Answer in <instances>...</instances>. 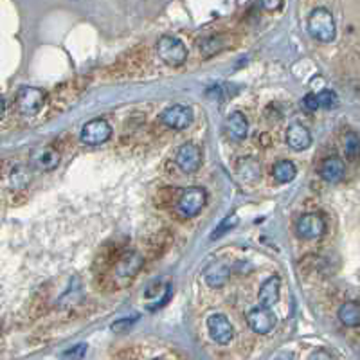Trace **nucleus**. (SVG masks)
<instances>
[{"instance_id":"obj_1","label":"nucleus","mask_w":360,"mask_h":360,"mask_svg":"<svg viewBox=\"0 0 360 360\" xmlns=\"http://www.w3.org/2000/svg\"><path fill=\"white\" fill-rule=\"evenodd\" d=\"M144 258L141 252L137 251H128L119 254L118 261L112 267V277L113 281L118 283L119 286L130 283L135 276L139 274V270L143 268Z\"/></svg>"},{"instance_id":"obj_2","label":"nucleus","mask_w":360,"mask_h":360,"mask_svg":"<svg viewBox=\"0 0 360 360\" xmlns=\"http://www.w3.org/2000/svg\"><path fill=\"white\" fill-rule=\"evenodd\" d=\"M308 31L317 42H333L337 36V27L331 13L324 8L314 9L310 18H308Z\"/></svg>"},{"instance_id":"obj_3","label":"nucleus","mask_w":360,"mask_h":360,"mask_svg":"<svg viewBox=\"0 0 360 360\" xmlns=\"http://www.w3.org/2000/svg\"><path fill=\"white\" fill-rule=\"evenodd\" d=\"M157 53H159L160 60L164 63H168L172 67H179L188 58V50L186 46L180 42L179 38L173 36H162L157 42Z\"/></svg>"},{"instance_id":"obj_4","label":"nucleus","mask_w":360,"mask_h":360,"mask_svg":"<svg viewBox=\"0 0 360 360\" xmlns=\"http://www.w3.org/2000/svg\"><path fill=\"white\" fill-rule=\"evenodd\" d=\"M205 200H207L205 189L189 188L180 193V197L176 198V211L186 218L197 216L205 205Z\"/></svg>"},{"instance_id":"obj_5","label":"nucleus","mask_w":360,"mask_h":360,"mask_svg":"<svg viewBox=\"0 0 360 360\" xmlns=\"http://www.w3.org/2000/svg\"><path fill=\"white\" fill-rule=\"evenodd\" d=\"M47 94L42 88L36 87H22L17 94V109L24 116H36L42 106L46 105Z\"/></svg>"},{"instance_id":"obj_6","label":"nucleus","mask_w":360,"mask_h":360,"mask_svg":"<svg viewBox=\"0 0 360 360\" xmlns=\"http://www.w3.org/2000/svg\"><path fill=\"white\" fill-rule=\"evenodd\" d=\"M112 135V128L105 119H92L81 128V143L88 144V146H99V144L106 143Z\"/></svg>"},{"instance_id":"obj_7","label":"nucleus","mask_w":360,"mask_h":360,"mask_svg":"<svg viewBox=\"0 0 360 360\" xmlns=\"http://www.w3.org/2000/svg\"><path fill=\"white\" fill-rule=\"evenodd\" d=\"M160 121L173 130H184L193 123V112L189 106L173 105L160 113Z\"/></svg>"},{"instance_id":"obj_8","label":"nucleus","mask_w":360,"mask_h":360,"mask_svg":"<svg viewBox=\"0 0 360 360\" xmlns=\"http://www.w3.org/2000/svg\"><path fill=\"white\" fill-rule=\"evenodd\" d=\"M298 236L303 240H317L324 235V230H326V222H324V218L321 214H305L298 220Z\"/></svg>"},{"instance_id":"obj_9","label":"nucleus","mask_w":360,"mask_h":360,"mask_svg":"<svg viewBox=\"0 0 360 360\" xmlns=\"http://www.w3.org/2000/svg\"><path fill=\"white\" fill-rule=\"evenodd\" d=\"M247 323L252 331L260 333V335H267V333H270L274 330L277 319L268 308L258 306V308H252L247 314Z\"/></svg>"},{"instance_id":"obj_10","label":"nucleus","mask_w":360,"mask_h":360,"mask_svg":"<svg viewBox=\"0 0 360 360\" xmlns=\"http://www.w3.org/2000/svg\"><path fill=\"white\" fill-rule=\"evenodd\" d=\"M207 330H209L211 339L218 344H229L233 340V337H235L233 324L222 314L209 315V319H207Z\"/></svg>"},{"instance_id":"obj_11","label":"nucleus","mask_w":360,"mask_h":360,"mask_svg":"<svg viewBox=\"0 0 360 360\" xmlns=\"http://www.w3.org/2000/svg\"><path fill=\"white\" fill-rule=\"evenodd\" d=\"M175 162L182 172L193 173L200 168V150L197 144L186 143L179 148L175 155Z\"/></svg>"},{"instance_id":"obj_12","label":"nucleus","mask_w":360,"mask_h":360,"mask_svg":"<svg viewBox=\"0 0 360 360\" xmlns=\"http://www.w3.org/2000/svg\"><path fill=\"white\" fill-rule=\"evenodd\" d=\"M31 164L38 172H50L60 164V153L50 146L34 148L31 153Z\"/></svg>"},{"instance_id":"obj_13","label":"nucleus","mask_w":360,"mask_h":360,"mask_svg":"<svg viewBox=\"0 0 360 360\" xmlns=\"http://www.w3.org/2000/svg\"><path fill=\"white\" fill-rule=\"evenodd\" d=\"M229 276H230V268L223 260H218L214 261V263H211L209 267L205 268V272H204L205 283H207L209 286H213V289H222L227 281H229Z\"/></svg>"},{"instance_id":"obj_14","label":"nucleus","mask_w":360,"mask_h":360,"mask_svg":"<svg viewBox=\"0 0 360 360\" xmlns=\"http://www.w3.org/2000/svg\"><path fill=\"white\" fill-rule=\"evenodd\" d=\"M286 144H289L292 150L303 151L306 148H310L312 144V134L306 126L299 125V123H293L286 130Z\"/></svg>"},{"instance_id":"obj_15","label":"nucleus","mask_w":360,"mask_h":360,"mask_svg":"<svg viewBox=\"0 0 360 360\" xmlns=\"http://www.w3.org/2000/svg\"><path fill=\"white\" fill-rule=\"evenodd\" d=\"M279 286L281 281L277 276L268 277L265 281L260 289V293H258V301H260L261 308H270V306H274L279 301Z\"/></svg>"},{"instance_id":"obj_16","label":"nucleus","mask_w":360,"mask_h":360,"mask_svg":"<svg viewBox=\"0 0 360 360\" xmlns=\"http://www.w3.org/2000/svg\"><path fill=\"white\" fill-rule=\"evenodd\" d=\"M344 162L340 159H335V157H331V159H326L323 164H321V168H319V175L321 179L330 182V184H337L340 180L344 179Z\"/></svg>"},{"instance_id":"obj_17","label":"nucleus","mask_w":360,"mask_h":360,"mask_svg":"<svg viewBox=\"0 0 360 360\" xmlns=\"http://www.w3.org/2000/svg\"><path fill=\"white\" fill-rule=\"evenodd\" d=\"M227 130H229L230 137L233 139H236V141H243L249 134L247 118H245L242 112L230 113L229 119H227Z\"/></svg>"},{"instance_id":"obj_18","label":"nucleus","mask_w":360,"mask_h":360,"mask_svg":"<svg viewBox=\"0 0 360 360\" xmlns=\"http://www.w3.org/2000/svg\"><path fill=\"white\" fill-rule=\"evenodd\" d=\"M226 47H229V36L226 34H211V36L200 40V50L204 56L216 55Z\"/></svg>"},{"instance_id":"obj_19","label":"nucleus","mask_w":360,"mask_h":360,"mask_svg":"<svg viewBox=\"0 0 360 360\" xmlns=\"http://www.w3.org/2000/svg\"><path fill=\"white\" fill-rule=\"evenodd\" d=\"M339 319L344 326L356 328L360 326V305L359 303H344L339 308Z\"/></svg>"},{"instance_id":"obj_20","label":"nucleus","mask_w":360,"mask_h":360,"mask_svg":"<svg viewBox=\"0 0 360 360\" xmlns=\"http://www.w3.org/2000/svg\"><path fill=\"white\" fill-rule=\"evenodd\" d=\"M296 175H298V168H296L293 162H290V160H279V162H277L276 166L272 168L274 180L279 182V184L292 182V180L296 179Z\"/></svg>"},{"instance_id":"obj_21","label":"nucleus","mask_w":360,"mask_h":360,"mask_svg":"<svg viewBox=\"0 0 360 360\" xmlns=\"http://www.w3.org/2000/svg\"><path fill=\"white\" fill-rule=\"evenodd\" d=\"M344 153L352 160L359 159L360 157V137L353 132H348L344 137Z\"/></svg>"},{"instance_id":"obj_22","label":"nucleus","mask_w":360,"mask_h":360,"mask_svg":"<svg viewBox=\"0 0 360 360\" xmlns=\"http://www.w3.org/2000/svg\"><path fill=\"white\" fill-rule=\"evenodd\" d=\"M236 223H238V216L236 214H229L227 218H223L222 222L218 223V227L214 229V233L211 235V240H218V238H222L223 235H227L230 229H235Z\"/></svg>"},{"instance_id":"obj_23","label":"nucleus","mask_w":360,"mask_h":360,"mask_svg":"<svg viewBox=\"0 0 360 360\" xmlns=\"http://www.w3.org/2000/svg\"><path fill=\"white\" fill-rule=\"evenodd\" d=\"M317 99H319V106L321 109H335L337 105H339V97H337V94L333 92V90H321V92L317 94Z\"/></svg>"},{"instance_id":"obj_24","label":"nucleus","mask_w":360,"mask_h":360,"mask_svg":"<svg viewBox=\"0 0 360 360\" xmlns=\"http://www.w3.org/2000/svg\"><path fill=\"white\" fill-rule=\"evenodd\" d=\"M87 355V344L80 342L62 353V360H83Z\"/></svg>"},{"instance_id":"obj_25","label":"nucleus","mask_w":360,"mask_h":360,"mask_svg":"<svg viewBox=\"0 0 360 360\" xmlns=\"http://www.w3.org/2000/svg\"><path fill=\"white\" fill-rule=\"evenodd\" d=\"M29 182V175L25 173V169H15L11 173V188H24Z\"/></svg>"},{"instance_id":"obj_26","label":"nucleus","mask_w":360,"mask_h":360,"mask_svg":"<svg viewBox=\"0 0 360 360\" xmlns=\"http://www.w3.org/2000/svg\"><path fill=\"white\" fill-rule=\"evenodd\" d=\"M303 106H305L306 112H312V113H314L317 109H321V106H319V99L315 94H306L305 99H303Z\"/></svg>"},{"instance_id":"obj_27","label":"nucleus","mask_w":360,"mask_h":360,"mask_svg":"<svg viewBox=\"0 0 360 360\" xmlns=\"http://www.w3.org/2000/svg\"><path fill=\"white\" fill-rule=\"evenodd\" d=\"M137 321V317L132 319V321H128V319H121V321H118V323L112 324V330L113 331H121V328H130L132 323H135Z\"/></svg>"},{"instance_id":"obj_28","label":"nucleus","mask_w":360,"mask_h":360,"mask_svg":"<svg viewBox=\"0 0 360 360\" xmlns=\"http://www.w3.org/2000/svg\"><path fill=\"white\" fill-rule=\"evenodd\" d=\"M308 360H333V356H331L328 352H324V349H317V352L312 353Z\"/></svg>"},{"instance_id":"obj_29","label":"nucleus","mask_w":360,"mask_h":360,"mask_svg":"<svg viewBox=\"0 0 360 360\" xmlns=\"http://www.w3.org/2000/svg\"><path fill=\"white\" fill-rule=\"evenodd\" d=\"M261 6L268 11H276V9L283 8V2H261Z\"/></svg>"}]
</instances>
